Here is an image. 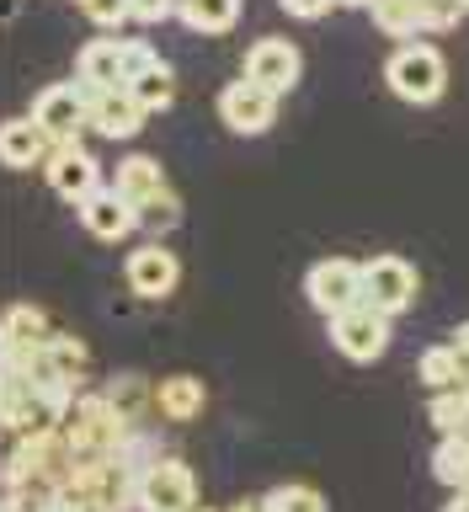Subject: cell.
Listing matches in <instances>:
<instances>
[{
  "label": "cell",
  "mask_w": 469,
  "mask_h": 512,
  "mask_svg": "<svg viewBox=\"0 0 469 512\" xmlns=\"http://www.w3.org/2000/svg\"><path fill=\"white\" fill-rule=\"evenodd\" d=\"M59 427H64V438H70V448H75V464H102V459L118 454L123 432L134 422L118 411V400H112L107 390H80Z\"/></svg>",
  "instance_id": "cell-1"
},
{
  "label": "cell",
  "mask_w": 469,
  "mask_h": 512,
  "mask_svg": "<svg viewBox=\"0 0 469 512\" xmlns=\"http://www.w3.org/2000/svg\"><path fill=\"white\" fill-rule=\"evenodd\" d=\"M384 86L411 107H432L448 91V64L427 38H406L390 54V64H384Z\"/></svg>",
  "instance_id": "cell-2"
},
{
  "label": "cell",
  "mask_w": 469,
  "mask_h": 512,
  "mask_svg": "<svg viewBox=\"0 0 469 512\" xmlns=\"http://www.w3.org/2000/svg\"><path fill=\"white\" fill-rule=\"evenodd\" d=\"M80 390L70 384H22L6 379V432L11 438H32V432H54L70 411V400Z\"/></svg>",
  "instance_id": "cell-3"
},
{
  "label": "cell",
  "mask_w": 469,
  "mask_h": 512,
  "mask_svg": "<svg viewBox=\"0 0 469 512\" xmlns=\"http://www.w3.org/2000/svg\"><path fill=\"white\" fill-rule=\"evenodd\" d=\"M374 27L384 38L406 43V38H427V32H448L459 27V16L469 11L464 0H374Z\"/></svg>",
  "instance_id": "cell-4"
},
{
  "label": "cell",
  "mask_w": 469,
  "mask_h": 512,
  "mask_svg": "<svg viewBox=\"0 0 469 512\" xmlns=\"http://www.w3.org/2000/svg\"><path fill=\"white\" fill-rule=\"evenodd\" d=\"M390 310H379L374 299L347 304L342 315H331V347L352 363H379L384 347H390Z\"/></svg>",
  "instance_id": "cell-5"
},
{
  "label": "cell",
  "mask_w": 469,
  "mask_h": 512,
  "mask_svg": "<svg viewBox=\"0 0 469 512\" xmlns=\"http://www.w3.org/2000/svg\"><path fill=\"white\" fill-rule=\"evenodd\" d=\"M304 299H310L326 320L342 315L347 304L363 299V262H352V256H326V262H315L304 272Z\"/></svg>",
  "instance_id": "cell-6"
},
{
  "label": "cell",
  "mask_w": 469,
  "mask_h": 512,
  "mask_svg": "<svg viewBox=\"0 0 469 512\" xmlns=\"http://www.w3.org/2000/svg\"><path fill=\"white\" fill-rule=\"evenodd\" d=\"M32 118H38L54 144L75 139L80 128H91V86L86 80H59V86H43L32 96Z\"/></svg>",
  "instance_id": "cell-7"
},
{
  "label": "cell",
  "mask_w": 469,
  "mask_h": 512,
  "mask_svg": "<svg viewBox=\"0 0 469 512\" xmlns=\"http://www.w3.org/2000/svg\"><path fill=\"white\" fill-rule=\"evenodd\" d=\"M219 118L230 134H246V139L267 134L272 118H278V91H267L262 80H251V75H240L219 91Z\"/></svg>",
  "instance_id": "cell-8"
},
{
  "label": "cell",
  "mask_w": 469,
  "mask_h": 512,
  "mask_svg": "<svg viewBox=\"0 0 469 512\" xmlns=\"http://www.w3.org/2000/svg\"><path fill=\"white\" fill-rule=\"evenodd\" d=\"M43 176H48V187H54L64 203H75V208L102 187V166H96V155L86 150V144H75V139L54 144V155L43 160Z\"/></svg>",
  "instance_id": "cell-9"
},
{
  "label": "cell",
  "mask_w": 469,
  "mask_h": 512,
  "mask_svg": "<svg viewBox=\"0 0 469 512\" xmlns=\"http://www.w3.org/2000/svg\"><path fill=\"white\" fill-rule=\"evenodd\" d=\"M139 507L150 512H187L198 507V475L187 459H160L139 475Z\"/></svg>",
  "instance_id": "cell-10"
},
{
  "label": "cell",
  "mask_w": 469,
  "mask_h": 512,
  "mask_svg": "<svg viewBox=\"0 0 469 512\" xmlns=\"http://www.w3.org/2000/svg\"><path fill=\"white\" fill-rule=\"evenodd\" d=\"M363 299H374L390 315H406L416 304V267L406 256H374V262H363Z\"/></svg>",
  "instance_id": "cell-11"
},
{
  "label": "cell",
  "mask_w": 469,
  "mask_h": 512,
  "mask_svg": "<svg viewBox=\"0 0 469 512\" xmlns=\"http://www.w3.org/2000/svg\"><path fill=\"white\" fill-rule=\"evenodd\" d=\"M246 75L251 80H262L267 91H294L299 86V75H304V59H299V43H288V38H256L246 48Z\"/></svg>",
  "instance_id": "cell-12"
},
{
  "label": "cell",
  "mask_w": 469,
  "mask_h": 512,
  "mask_svg": "<svg viewBox=\"0 0 469 512\" xmlns=\"http://www.w3.org/2000/svg\"><path fill=\"white\" fill-rule=\"evenodd\" d=\"M144 118H150V107L139 102L128 86H107V91H91V134L102 139H134Z\"/></svg>",
  "instance_id": "cell-13"
},
{
  "label": "cell",
  "mask_w": 469,
  "mask_h": 512,
  "mask_svg": "<svg viewBox=\"0 0 469 512\" xmlns=\"http://www.w3.org/2000/svg\"><path fill=\"white\" fill-rule=\"evenodd\" d=\"M123 278H128V288H134L139 299H166L171 288L182 283V262H176L160 240H150V246H139L123 262Z\"/></svg>",
  "instance_id": "cell-14"
},
{
  "label": "cell",
  "mask_w": 469,
  "mask_h": 512,
  "mask_svg": "<svg viewBox=\"0 0 469 512\" xmlns=\"http://www.w3.org/2000/svg\"><path fill=\"white\" fill-rule=\"evenodd\" d=\"M80 224L96 235V240H128L139 230V208L123 198L118 187H96L86 203H80Z\"/></svg>",
  "instance_id": "cell-15"
},
{
  "label": "cell",
  "mask_w": 469,
  "mask_h": 512,
  "mask_svg": "<svg viewBox=\"0 0 469 512\" xmlns=\"http://www.w3.org/2000/svg\"><path fill=\"white\" fill-rule=\"evenodd\" d=\"M75 80H86L91 91L128 86V43L123 38H96L75 54Z\"/></svg>",
  "instance_id": "cell-16"
},
{
  "label": "cell",
  "mask_w": 469,
  "mask_h": 512,
  "mask_svg": "<svg viewBox=\"0 0 469 512\" xmlns=\"http://www.w3.org/2000/svg\"><path fill=\"white\" fill-rule=\"evenodd\" d=\"M0 155H6V166L11 171H32V166H43L48 155H54V134L32 118H11L6 128H0Z\"/></svg>",
  "instance_id": "cell-17"
},
{
  "label": "cell",
  "mask_w": 469,
  "mask_h": 512,
  "mask_svg": "<svg viewBox=\"0 0 469 512\" xmlns=\"http://www.w3.org/2000/svg\"><path fill=\"white\" fill-rule=\"evenodd\" d=\"M203 406H208L203 379H192V374H171V379H160V384H155V411L166 416V422H198Z\"/></svg>",
  "instance_id": "cell-18"
},
{
  "label": "cell",
  "mask_w": 469,
  "mask_h": 512,
  "mask_svg": "<svg viewBox=\"0 0 469 512\" xmlns=\"http://www.w3.org/2000/svg\"><path fill=\"white\" fill-rule=\"evenodd\" d=\"M123 192L128 203H150V198H160L171 182H166V171H160V160L155 155H128V160H118V182H112Z\"/></svg>",
  "instance_id": "cell-19"
},
{
  "label": "cell",
  "mask_w": 469,
  "mask_h": 512,
  "mask_svg": "<svg viewBox=\"0 0 469 512\" xmlns=\"http://www.w3.org/2000/svg\"><path fill=\"white\" fill-rule=\"evenodd\" d=\"M176 22L203 38H219L240 22V0H176Z\"/></svg>",
  "instance_id": "cell-20"
},
{
  "label": "cell",
  "mask_w": 469,
  "mask_h": 512,
  "mask_svg": "<svg viewBox=\"0 0 469 512\" xmlns=\"http://www.w3.org/2000/svg\"><path fill=\"white\" fill-rule=\"evenodd\" d=\"M427 390H448V384H464L469 379V358L459 352V342H443V347H427L422 363H416Z\"/></svg>",
  "instance_id": "cell-21"
},
{
  "label": "cell",
  "mask_w": 469,
  "mask_h": 512,
  "mask_svg": "<svg viewBox=\"0 0 469 512\" xmlns=\"http://www.w3.org/2000/svg\"><path fill=\"white\" fill-rule=\"evenodd\" d=\"M54 326H48V315L38 304H11L6 310V326H0V347H43Z\"/></svg>",
  "instance_id": "cell-22"
},
{
  "label": "cell",
  "mask_w": 469,
  "mask_h": 512,
  "mask_svg": "<svg viewBox=\"0 0 469 512\" xmlns=\"http://www.w3.org/2000/svg\"><path fill=\"white\" fill-rule=\"evenodd\" d=\"M128 91H134L150 112H166V107L176 102V75H171V64H166V59H150L134 80H128Z\"/></svg>",
  "instance_id": "cell-23"
},
{
  "label": "cell",
  "mask_w": 469,
  "mask_h": 512,
  "mask_svg": "<svg viewBox=\"0 0 469 512\" xmlns=\"http://www.w3.org/2000/svg\"><path fill=\"white\" fill-rule=\"evenodd\" d=\"M432 475L443 486H469V432H443V443L432 448Z\"/></svg>",
  "instance_id": "cell-24"
},
{
  "label": "cell",
  "mask_w": 469,
  "mask_h": 512,
  "mask_svg": "<svg viewBox=\"0 0 469 512\" xmlns=\"http://www.w3.org/2000/svg\"><path fill=\"white\" fill-rule=\"evenodd\" d=\"M432 427L438 432H469V379L464 384H448V390H432Z\"/></svg>",
  "instance_id": "cell-25"
},
{
  "label": "cell",
  "mask_w": 469,
  "mask_h": 512,
  "mask_svg": "<svg viewBox=\"0 0 469 512\" xmlns=\"http://www.w3.org/2000/svg\"><path fill=\"white\" fill-rule=\"evenodd\" d=\"M48 358H54V368L75 384V390H86V379H91V352H86V342H80V336L54 331V336H48Z\"/></svg>",
  "instance_id": "cell-26"
},
{
  "label": "cell",
  "mask_w": 469,
  "mask_h": 512,
  "mask_svg": "<svg viewBox=\"0 0 469 512\" xmlns=\"http://www.w3.org/2000/svg\"><path fill=\"white\" fill-rule=\"evenodd\" d=\"M112 459H118L123 470L144 475L150 464H160L166 454H160V438H155V432H139V427H128V432H123V443H118V454H112Z\"/></svg>",
  "instance_id": "cell-27"
},
{
  "label": "cell",
  "mask_w": 469,
  "mask_h": 512,
  "mask_svg": "<svg viewBox=\"0 0 469 512\" xmlns=\"http://www.w3.org/2000/svg\"><path fill=\"white\" fill-rule=\"evenodd\" d=\"M262 507H272V512H320V507H326V491H315V486H278V491L262 496Z\"/></svg>",
  "instance_id": "cell-28"
},
{
  "label": "cell",
  "mask_w": 469,
  "mask_h": 512,
  "mask_svg": "<svg viewBox=\"0 0 469 512\" xmlns=\"http://www.w3.org/2000/svg\"><path fill=\"white\" fill-rule=\"evenodd\" d=\"M107 395L118 400V411L128 416V422H134V411H139V406H155V384H144L139 374H123V379H112V384H107Z\"/></svg>",
  "instance_id": "cell-29"
},
{
  "label": "cell",
  "mask_w": 469,
  "mask_h": 512,
  "mask_svg": "<svg viewBox=\"0 0 469 512\" xmlns=\"http://www.w3.org/2000/svg\"><path fill=\"white\" fill-rule=\"evenodd\" d=\"M139 224L144 230H171V224H182V198H176V192L166 187L160 192V198H150V203H139Z\"/></svg>",
  "instance_id": "cell-30"
},
{
  "label": "cell",
  "mask_w": 469,
  "mask_h": 512,
  "mask_svg": "<svg viewBox=\"0 0 469 512\" xmlns=\"http://www.w3.org/2000/svg\"><path fill=\"white\" fill-rule=\"evenodd\" d=\"M80 11H86L96 27H107V32H118L123 22H134V6H128V0H86Z\"/></svg>",
  "instance_id": "cell-31"
},
{
  "label": "cell",
  "mask_w": 469,
  "mask_h": 512,
  "mask_svg": "<svg viewBox=\"0 0 469 512\" xmlns=\"http://www.w3.org/2000/svg\"><path fill=\"white\" fill-rule=\"evenodd\" d=\"M128 6H134V22H144V27H160L176 16V0H128Z\"/></svg>",
  "instance_id": "cell-32"
},
{
  "label": "cell",
  "mask_w": 469,
  "mask_h": 512,
  "mask_svg": "<svg viewBox=\"0 0 469 512\" xmlns=\"http://www.w3.org/2000/svg\"><path fill=\"white\" fill-rule=\"evenodd\" d=\"M278 6H283L288 16H299V22H315V16H326L336 0H278Z\"/></svg>",
  "instance_id": "cell-33"
},
{
  "label": "cell",
  "mask_w": 469,
  "mask_h": 512,
  "mask_svg": "<svg viewBox=\"0 0 469 512\" xmlns=\"http://www.w3.org/2000/svg\"><path fill=\"white\" fill-rule=\"evenodd\" d=\"M128 43V80H134L139 70H144V64H150L155 54H150V43H144V38H123Z\"/></svg>",
  "instance_id": "cell-34"
},
{
  "label": "cell",
  "mask_w": 469,
  "mask_h": 512,
  "mask_svg": "<svg viewBox=\"0 0 469 512\" xmlns=\"http://www.w3.org/2000/svg\"><path fill=\"white\" fill-rule=\"evenodd\" d=\"M454 342H459V352H464V358H469V320H464V326L454 331Z\"/></svg>",
  "instance_id": "cell-35"
},
{
  "label": "cell",
  "mask_w": 469,
  "mask_h": 512,
  "mask_svg": "<svg viewBox=\"0 0 469 512\" xmlns=\"http://www.w3.org/2000/svg\"><path fill=\"white\" fill-rule=\"evenodd\" d=\"M342 6H374V0H342Z\"/></svg>",
  "instance_id": "cell-36"
},
{
  "label": "cell",
  "mask_w": 469,
  "mask_h": 512,
  "mask_svg": "<svg viewBox=\"0 0 469 512\" xmlns=\"http://www.w3.org/2000/svg\"><path fill=\"white\" fill-rule=\"evenodd\" d=\"M75 6H86V0H75Z\"/></svg>",
  "instance_id": "cell-37"
},
{
  "label": "cell",
  "mask_w": 469,
  "mask_h": 512,
  "mask_svg": "<svg viewBox=\"0 0 469 512\" xmlns=\"http://www.w3.org/2000/svg\"><path fill=\"white\" fill-rule=\"evenodd\" d=\"M464 6H469V0H464Z\"/></svg>",
  "instance_id": "cell-38"
}]
</instances>
